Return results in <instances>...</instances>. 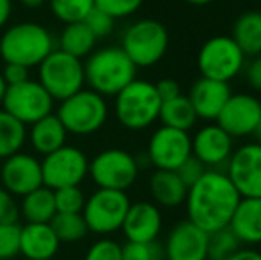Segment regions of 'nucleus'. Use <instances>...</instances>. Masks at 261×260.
Instances as JSON below:
<instances>
[{"label":"nucleus","instance_id":"obj_36","mask_svg":"<svg viewBox=\"0 0 261 260\" xmlns=\"http://www.w3.org/2000/svg\"><path fill=\"white\" fill-rule=\"evenodd\" d=\"M144 0H94V7L101 9L114 20H123L135 14L142 7Z\"/></svg>","mask_w":261,"mask_h":260},{"label":"nucleus","instance_id":"obj_10","mask_svg":"<svg viewBox=\"0 0 261 260\" xmlns=\"http://www.w3.org/2000/svg\"><path fill=\"white\" fill-rule=\"evenodd\" d=\"M130 198L126 191H114V189H96L82 208V216L89 232L107 237L121 230L126 212L130 208Z\"/></svg>","mask_w":261,"mask_h":260},{"label":"nucleus","instance_id":"obj_33","mask_svg":"<svg viewBox=\"0 0 261 260\" xmlns=\"http://www.w3.org/2000/svg\"><path fill=\"white\" fill-rule=\"evenodd\" d=\"M55 208L62 214H80L86 203V195L79 185L73 187H61L54 191Z\"/></svg>","mask_w":261,"mask_h":260},{"label":"nucleus","instance_id":"obj_35","mask_svg":"<svg viewBox=\"0 0 261 260\" xmlns=\"http://www.w3.org/2000/svg\"><path fill=\"white\" fill-rule=\"evenodd\" d=\"M123 260H165L164 248L158 241L153 243H132L123 244Z\"/></svg>","mask_w":261,"mask_h":260},{"label":"nucleus","instance_id":"obj_18","mask_svg":"<svg viewBox=\"0 0 261 260\" xmlns=\"http://www.w3.org/2000/svg\"><path fill=\"white\" fill-rule=\"evenodd\" d=\"M162 248L165 260H208V233L185 219L169 230Z\"/></svg>","mask_w":261,"mask_h":260},{"label":"nucleus","instance_id":"obj_26","mask_svg":"<svg viewBox=\"0 0 261 260\" xmlns=\"http://www.w3.org/2000/svg\"><path fill=\"white\" fill-rule=\"evenodd\" d=\"M158 120H160L164 127H171V129L185 132H190L197 123L196 111H194L189 97L183 93L171 98V100L162 102Z\"/></svg>","mask_w":261,"mask_h":260},{"label":"nucleus","instance_id":"obj_46","mask_svg":"<svg viewBox=\"0 0 261 260\" xmlns=\"http://www.w3.org/2000/svg\"><path fill=\"white\" fill-rule=\"evenodd\" d=\"M20 2H21V6L27 7V9H39L46 0H20Z\"/></svg>","mask_w":261,"mask_h":260},{"label":"nucleus","instance_id":"obj_44","mask_svg":"<svg viewBox=\"0 0 261 260\" xmlns=\"http://www.w3.org/2000/svg\"><path fill=\"white\" fill-rule=\"evenodd\" d=\"M227 260H261V251L254 246H240Z\"/></svg>","mask_w":261,"mask_h":260},{"label":"nucleus","instance_id":"obj_24","mask_svg":"<svg viewBox=\"0 0 261 260\" xmlns=\"http://www.w3.org/2000/svg\"><path fill=\"white\" fill-rule=\"evenodd\" d=\"M27 137L31 141L32 148L45 157L66 145L68 132H66L62 122L59 120V116L52 112V114L32 123L31 130L27 132Z\"/></svg>","mask_w":261,"mask_h":260},{"label":"nucleus","instance_id":"obj_34","mask_svg":"<svg viewBox=\"0 0 261 260\" xmlns=\"http://www.w3.org/2000/svg\"><path fill=\"white\" fill-rule=\"evenodd\" d=\"M20 230L18 221L0 223V260H13L20 255Z\"/></svg>","mask_w":261,"mask_h":260},{"label":"nucleus","instance_id":"obj_48","mask_svg":"<svg viewBox=\"0 0 261 260\" xmlns=\"http://www.w3.org/2000/svg\"><path fill=\"white\" fill-rule=\"evenodd\" d=\"M6 89H7V84H6V80H4L2 73H0V105H2L4 94H6Z\"/></svg>","mask_w":261,"mask_h":260},{"label":"nucleus","instance_id":"obj_47","mask_svg":"<svg viewBox=\"0 0 261 260\" xmlns=\"http://www.w3.org/2000/svg\"><path fill=\"white\" fill-rule=\"evenodd\" d=\"M187 4H190V6H196V7H203V6H210L212 2H215V0H185Z\"/></svg>","mask_w":261,"mask_h":260},{"label":"nucleus","instance_id":"obj_25","mask_svg":"<svg viewBox=\"0 0 261 260\" xmlns=\"http://www.w3.org/2000/svg\"><path fill=\"white\" fill-rule=\"evenodd\" d=\"M231 38L247 57L261 54V11L249 9L238 14L231 27Z\"/></svg>","mask_w":261,"mask_h":260},{"label":"nucleus","instance_id":"obj_20","mask_svg":"<svg viewBox=\"0 0 261 260\" xmlns=\"http://www.w3.org/2000/svg\"><path fill=\"white\" fill-rule=\"evenodd\" d=\"M189 100L196 111L197 120H203L206 123L217 122L220 111L226 105V102L231 97L229 82L222 80H213L201 77L199 80L192 84L189 91Z\"/></svg>","mask_w":261,"mask_h":260},{"label":"nucleus","instance_id":"obj_6","mask_svg":"<svg viewBox=\"0 0 261 260\" xmlns=\"http://www.w3.org/2000/svg\"><path fill=\"white\" fill-rule=\"evenodd\" d=\"M55 114L62 122L68 134L91 135L101 130L109 120V105L105 97L84 87L59 104Z\"/></svg>","mask_w":261,"mask_h":260},{"label":"nucleus","instance_id":"obj_50","mask_svg":"<svg viewBox=\"0 0 261 260\" xmlns=\"http://www.w3.org/2000/svg\"><path fill=\"white\" fill-rule=\"evenodd\" d=\"M25 260H27V258H25Z\"/></svg>","mask_w":261,"mask_h":260},{"label":"nucleus","instance_id":"obj_5","mask_svg":"<svg viewBox=\"0 0 261 260\" xmlns=\"http://www.w3.org/2000/svg\"><path fill=\"white\" fill-rule=\"evenodd\" d=\"M121 49L137 68H151L169 50V31L155 18H142L124 29Z\"/></svg>","mask_w":261,"mask_h":260},{"label":"nucleus","instance_id":"obj_32","mask_svg":"<svg viewBox=\"0 0 261 260\" xmlns=\"http://www.w3.org/2000/svg\"><path fill=\"white\" fill-rule=\"evenodd\" d=\"M240 246V241L229 226L215 230L208 233V260H227Z\"/></svg>","mask_w":261,"mask_h":260},{"label":"nucleus","instance_id":"obj_22","mask_svg":"<svg viewBox=\"0 0 261 260\" xmlns=\"http://www.w3.org/2000/svg\"><path fill=\"white\" fill-rule=\"evenodd\" d=\"M242 246L261 244V198H240L229 225Z\"/></svg>","mask_w":261,"mask_h":260},{"label":"nucleus","instance_id":"obj_7","mask_svg":"<svg viewBox=\"0 0 261 260\" xmlns=\"http://www.w3.org/2000/svg\"><path fill=\"white\" fill-rule=\"evenodd\" d=\"M247 56L231 36H212L197 52V69L201 77L231 82L242 75Z\"/></svg>","mask_w":261,"mask_h":260},{"label":"nucleus","instance_id":"obj_12","mask_svg":"<svg viewBox=\"0 0 261 260\" xmlns=\"http://www.w3.org/2000/svg\"><path fill=\"white\" fill-rule=\"evenodd\" d=\"M54 102L55 100L39 84V80L29 79L16 86H7L2 107L23 125H32L38 120L52 114Z\"/></svg>","mask_w":261,"mask_h":260},{"label":"nucleus","instance_id":"obj_43","mask_svg":"<svg viewBox=\"0 0 261 260\" xmlns=\"http://www.w3.org/2000/svg\"><path fill=\"white\" fill-rule=\"evenodd\" d=\"M155 87H156V93H158V97H160L162 102L171 100V98L181 94V87H179V84L176 82L174 79H162V80H158V82L155 84Z\"/></svg>","mask_w":261,"mask_h":260},{"label":"nucleus","instance_id":"obj_40","mask_svg":"<svg viewBox=\"0 0 261 260\" xmlns=\"http://www.w3.org/2000/svg\"><path fill=\"white\" fill-rule=\"evenodd\" d=\"M20 216L14 196L4 187H0V223H14Z\"/></svg>","mask_w":261,"mask_h":260},{"label":"nucleus","instance_id":"obj_4","mask_svg":"<svg viewBox=\"0 0 261 260\" xmlns=\"http://www.w3.org/2000/svg\"><path fill=\"white\" fill-rule=\"evenodd\" d=\"M114 112L121 127L139 132L149 129L158 122L162 100L153 82L144 79H134L126 87L116 94Z\"/></svg>","mask_w":261,"mask_h":260},{"label":"nucleus","instance_id":"obj_27","mask_svg":"<svg viewBox=\"0 0 261 260\" xmlns=\"http://www.w3.org/2000/svg\"><path fill=\"white\" fill-rule=\"evenodd\" d=\"M20 214L23 216L27 223H50L54 216L57 214L54 191L41 185V187L25 195L21 198Z\"/></svg>","mask_w":261,"mask_h":260},{"label":"nucleus","instance_id":"obj_8","mask_svg":"<svg viewBox=\"0 0 261 260\" xmlns=\"http://www.w3.org/2000/svg\"><path fill=\"white\" fill-rule=\"evenodd\" d=\"M38 80L54 100L62 102L86 87L84 61L62 50H52L38 66Z\"/></svg>","mask_w":261,"mask_h":260},{"label":"nucleus","instance_id":"obj_41","mask_svg":"<svg viewBox=\"0 0 261 260\" xmlns=\"http://www.w3.org/2000/svg\"><path fill=\"white\" fill-rule=\"evenodd\" d=\"M242 75L245 77V82L252 91L261 93V54L251 57V61H245Z\"/></svg>","mask_w":261,"mask_h":260},{"label":"nucleus","instance_id":"obj_29","mask_svg":"<svg viewBox=\"0 0 261 260\" xmlns=\"http://www.w3.org/2000/svg\"><path fill=\"white\" fill-rule=\"evenodd\" d=\"M25 141H27V125L18 122L14 116L0 111V159L14 155L21 152Z\"/></svg>","mask_w":261,"mask_h":260},{"label":"nucleus","instance_id":"obj_19","mask_svg":"<svg viewBox=\"0 0 261 260\" xmlns=\"http://www.w3.org/2000/svg\"><path fill=\"white\" fill-rule=\"evenodd\" d=\"M162 228L164 216L160 207L153 201H135L130 203L121 232L132 243H153L158 241Z\"/></svg>","mask_w":261,"mask_h":260},{"label":"nucleus","instance_id":"obj_9","mask_svg":"<svg viewBox=\"0 0 261 260\" xmlns=\"http://www.w3.org/2000/svg\"><path fill=\"white\" fill-rule=\"evenodd\" d=\"M141 171L139 159L123 148H107L89 160V177L98 189L128 191Z\"/></svg>","mask_w":261,"mask_h":260},{"label":"nucleus","instance_id":"obj_15","mask_svg":"<svg viewBox=\"0 0 261 260\" xmlns=\"http://www.w3.org/2000/svg\"><path fill=\"white\" fill-rule=\"evenodd\" d=\"M224 171L242 198H261V146L258 143H245L234 148Z\"/></svg>","mask_w":261,"mask_h":260},{"label":"nucleus","instance_id":"obj_49","mask_svg":"<svg viewBox=\"0 0 261 260\" xmlns=\"http://www.w3.org/2000/svg\"><path fill=\"white\" fill-rule=\"evenodd\" d=\"M256 139H258V141H256V143H258V145L261 146V127L258 129V132H256Z\"/></svg>","mask_w":261,"mask_h":260},{"label":"nucleus","instance_id":"obj_16","mask_svg":"<svg viewBox=\"0 0 261 260\" xmlns=\"http://www.w3.org/2000/svg\"><path fill=\"white\" fill-rule=\"evenodd\" d=\"M234 152V139L215 122L204 123L192 137V155L206 170H224Z\"/></svg>","mask_w":261,"mask_h":260},{"label":"nucleus","instance_id":"obj_28","mask_svg":"<svg viewBox=\"0 0 261 260\" xmlns=\"http://www.w3.org/2000/svg\"><path fill=\"white\" fill-rule=\"evenodd\" d=\"M96 41L98 39L94 38L91 29L84 21H76V23L64 25L61 38H59V50H62V52L69 54L73 57L84 59L94 50Z\"/></svg>","mask_w":261,"mask_h":260},{"label":"nucleus","instance_id":"obj_17","mask_svg":"<svg viewBox=\"0 0 261 260\" xmlns=\"http://www.w3.org/2000/svg\"><path fill=\"white\" fill-rule=\"evenodd\" d=\"M0 182L13 196L23 198L43 185L41 160L23 152L7 157L0 166Z\"/></svg>","mask_w":261,"mask_h":260},{"label":"nucleus","instance_id":"obj_1","mask_svg":"<svg viewBox=\"0 0 261 260\" xmlns=\"http://www.w3.org/2000/svg\"><path fill=\"white\" fill-rule=\"evenodd\" d=\"M240 195L231 184L224 170H206L204 175L189 187L185 198L187 219L212 233L229 225Z\"/></svg>","mask_w":261,"mask_h":260},{"label":"nucleus","instance_id":"obj_37","mask_svg":"<svg viewBox=\"0 0 261 260\" xmlns=\"http://www.w3.org/2000/svg\"><path fill=\"white\" fill-rule=\"evenodd\" d=\"M84 260H123V246L117 241L101 237L91 244L84 255Z\"/></svg>","mask_w":261,"mask_h":260},{"label":"nucleus","instance_id":"obj_2","mask_svg":"<svg viewBox=\"0 0 261 260\" xmlns=\"http://www.w3.org/2000/svg\"><path fill=\"white\" fill-rule=\"evenodd\" d=\"M86 84L101 97H116L123 87L137 79V66L121 46H103L93 50L84 61Z\"/></svg>","mask_w":261,"mask_h":260},{"label":"nucleus","instance_id":"obj_13","mask_svg":"<svg viewBox=\"0 0 261 260\" xmlns=\"http://www.w3.org/2000/svg\"><path fill=\"white\" fill-rule=\"evenodd\" d=\"M192 155V135L190 132L158 127L148 141L146 159L155 170L176 171Z\"/></svg>","mask_w":261,"mask_h":260},{"label":"nucleus","instance_id":"obj_38","mask_svg":"<svg viewBox=\"0 0 261 260\" xmlns=\"http://www.w3.org/2000/svg\"><path fill=\"white\" fill-rule=\"evenodd\" d=\"M84 23L91 29V32H93L96 39L110 36L114 32V27H116V20H114L112 16H109L107 13H103L101 9H98V7H94V9L87 14Z\"/></svg>","mask_w":261,"mask_h":260},{"label":"nucleus","instance_id":"obj_30","mask_svg":"<svg viewBox=\"0 0 261 260\" xmlns=\"http://www.w3.org/2000/svg\"><path fill=\"white\" fill-rule=\"evenodd\" d=\"M50 226L54 228L55 235L61 243H79V241L86 239L89 228L86 225V219H84L82 212L80 214H57L52 218Z\"/></svg>","mask_w":261,"mask_h":260},{"label":"nucleus","instance_id":"obj_21","mask_svg":"<svg viewBox=\"0 0 261 260\" xmlns=\"http://www.w3.org/2000/svg\"><path fill=\"white\" fill-rule=\"evenodd\" d=\"M61 241L50 223H27L20 230V255L27 260H54Z\"/></svg>","mask_w":261,"mask_h":260},{"label":"nucleus","instance_id":"obj_39","mask_svg":"<svg viewBox=\"0 0 261 260\" xmlns=\"http://www.w3.org/2000/svg\"><path fill=\"white\" fill-rule=\"evenodd\" d=\"M204 171H206V168H204L203 164H201L199 160L196 159V157L190 155L189 159H187L185 162H183L181 166L176 170V173H178L179 178L185 182L187 187H190V185L196 184V182L199 180L201 177H203Z\"/></svg>","mask_w":261,"mask_h":260},{"label":"nucleus","instance_id":"obj_23","mask_svg":"<svg viewBox=\"0 0 261 260\" xmlns=\"http://www.w3.org/2000/svg\"><path fill=\"white\" fill-rule=\"evenodd\" d=\"M187 191L189 187L176 171L155 170L149 177V195L153 198V203H156L158 207H179L185 203Z\"/></svg>","mask_w":261,"mask_h":260},{"label":"nucleus","instance_id":"obj_11","mask_svg":"<svg viewBox=\"0 0 261 260\" xmlns=\"http://www.w3.org/2000/svg\"><path fill=\"white\" fill-rule=\"evenodd\" d=\"M43 185L52 191L80 185L89 175L87 155L76 146L64 145L41 160Z\"/></svg>","mask_w":261,"mask_h":260},{"label":"nucleus","instance_id":"obj_3","mask_svg":"<svg viewBox=\"0 0 261 260\" xmlns=\"http://www.w3.org/2000/svg\"><path fill=\"white\" fill-rule=\"evenodd\" d=\"M55 41L50 31L36 21H20L6 29L0 38V57L4 64L13 63L34 68L45 61Z\"/></svg>","mask_w":261,"mask_h":260},{"label":"nucleus","instance_id":"obj_14","mask_svg":"<svg viewBox=\"0 0 261 260\" xmlns=\"http://www.w3.org/2000/svg\"><path fill=\"white\" fill-rule=\"evenodd\" d=\"M215 123L233 139L256 135L261 127V100L252 93H231Z\"/></svg>","mask_w":261,"mask_h":260},{"label":"nucleus","instance_id":"obj_31","mask_svg":"<svg viewBox=\"0 0 261 260\" xmlns=\"http://www.w3.org/2000/svg\"><path fill=\"white\" fill-rule=\"evenodd\" d=\"M50 11L64 25L84 21L94 9V0H48Z\"/></svg>","mask_w":261,"mask_h":260},{"label":"nucleus","instance_id":"obj_42","mask_svg":"<svg viewBox=\"0 0 261 260\" xmlns=\"http://www.w3.org/2000/svg\"><path fill=\"white\" fill-rule=\"evenodd\" d=\"M2 77L7 86H16V84H21L31 79L29 68H25V66H21V64H13V63H6Z\"/></svg>","mask_w":261,"mask_h":260},{"label":"nucleus","instance_id":"obj_45","mask_svg":"<svg viewBox=\"0 0 261 260\" xmlns=\"http://www.w3.org/2000/svg\"><path fill=\"white\" fill-rule=\"evenodd\" d=\"M13 13V2L11 0H0V31L7 25Z\"/></svg>","mask_w":261,"mask_h":260}]
</instances>
